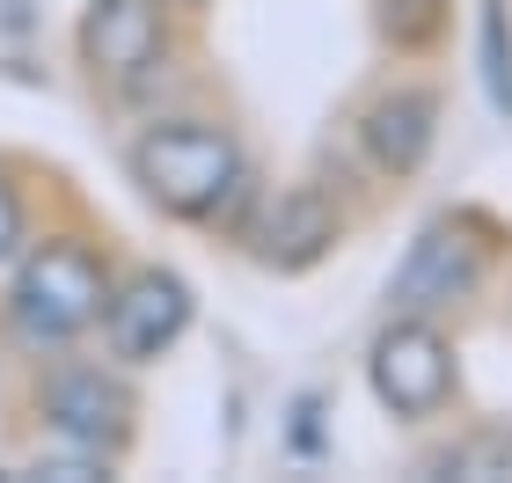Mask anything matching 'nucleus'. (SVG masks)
<instances>
[{"label": "nucleus", "instance_id": "f257e3e1", "mask_svg": "<svg viewBox=\"0 0 512 483\" xmlns=\"http://www.w3.org/2000/svg\"><path fill=\"white\" fill-rule=\"evenodd\" d=\"M125 169L139 183V198L161 220H183V227H227V235H242V220L256 205L249 147L220 118H147L125 147Z\"/></svg>", "mask_w": 512, "mask_h": 483}, {"label": "nucleus", "instance_id": "f03ea898", "mask_svg": "<svg viewBox=\"0 0 512 483\" xmlns=\"http://www.w3.org/2000/svg\"><path fill=\"white\" fill-rule=\"evenodd\" d=\"M110 249L81 227H52L30 235L22 257L8 264V293H0V330L22 359H52V352H81V337H96L103 301H110Z\"/></svg>", "mask_w": 512, "mask_h": 483}, {"label": "nucleus", "instance_id": "7ed1b4c3", "mask_svg": "<svg viewBox=\"0 0 512 483\" xmlns=\"http://www.w3.org/2000/svg\"><path fill=\"white\" fill-rule=\"evenodd\" d=\"M30 410H37L44 440L103 454V462H125L139 440V388L118 359H74V352L37 359Z\"/></svg>", "mask_w": 512, "mask_h": 483}, {"label": "nucleus", "instance_id": "20e7f679", "mask_svg": "<svg viewBox=\"0 0 512 483\" xmlns=\"http://www.w3.org/2000/svg\"><path fill=\"white\" fill-rule=\"evenodd\" d=\"M169 0H88L81 22H74V59L96 96L110 103H132L169 74V52H176V30H169Z\"/></svg>", "mask_w": 512, "mask_h": 483}, {"label": "nucleus", "instance_id": "39448f33", "mask_svg": "<svg viewBox=\"0 0 512 483\" xmlns=\"http://www.w3.org/2000/svg\"><path fill=\"white\" fill-rule=\"evenodd\" d=\"M198 322V293L183 271L169 264H132L125 279H110V301H103V359H118L125 374H139V366H161L176 352L183 337H191Z\"/></svg>", "mask_w": 512, "mask_h": 483}, {"label": "nucleus", "instance_id": "423d86ee", "mask_svg": "<svg viewBox=\"0 0 512 483\" xmlns=\"http://www.w3.org/2000/svg\"><path fill=\"white\" fill-rule=\"evenodd\" d=\"M366 381H374V403L388 418H439L454 403V344L439 337L432 315H395L374 337Z\"/></svg>", "mask_w": 512, "mask_h": 483}, {"label": "nucleus", "instance_id": "0eeeda50", "mask_svg": "<svg viewBox=\"0 0 512 483\" xmlns=\"http://www.w3.org/2000/svg\"><path fill=\"white\" fill-rule=\"evenodd\" d=\"M344 235V220H337V205L322 183H286L264 213H249L242 220V242H249V257L278 271V279H300V271H315L322 257L337 249Z\"/></svg>", "mask_w": 512, "mask_h": 483}, {"label": "nucleus", "instance_id": "6e6552de", "mask_svg": "<svg viewBox=\"0 0 512 483\" xmlns=\"http://www.w3.org/2000/svg\"><path fill=\"white\" fill-rule=\"evenodd\" d=\"M483 271H491L483 242H469L454 220H439V227H425V235L410 242V257L395 264L388 301H395V315H439V308L469 301V293L483 286Z\"/></svg>", "mask_w": 512, "mask_h": 483}, {"label": "nucleus", "instance_id": "1a4fd4ad", "mask_svg": "<svg viewBox=\"0 0 512 483\" xmlns=\"http://www.w3.org/2000/svg\"><path fill=\"white\" fill-rule=\"evenodd\" d=\"M432 140H439V96L432 88H388L359 118V147L381 176H417Z\"/></svg>", "mask_w": 512, "mask_h": 483}, {"label": "nucleus", "instance_id": "9d476101", "mask_svg": "<svg viewBox=\"0 0 512 483\" xmlns=\"http://www.w3.org/2000/svg\"><path fill=\"white\" fill-rule=\"evenodd\" d=\"M37 235V198H30V176L0 154V271L22 257V242Z\"/></svg>", "mask_w": 512, "mask_h": 483}, {"label": "nucleus", "instance_id": "9b49d317", "mask_svg": "<svg viewBox=\"0 0 512 483\" xmlns=\"http://www.w3.org/2000/svg\"><path fill=\"white\" fill-rule=\"evenodd\" d=\"M483 88H491L498 118H512V37H505L498 0H483Z\"/></svg>", "mask_w": 512, "mask_h": 483}, {"label": "nucleus", "instance_id": "f8f14e48", "mask_svg": "<svg viewBox=\"0 0 512 483\" xmlns=\"http://www.w3.org/2000/svg\"><path fill=\"white\" fill-rule=\"evenodd\" d=\"M169 8H205V0H169Z\"/></svg>", "mask_w": 512, "mask_h": 483}]
</instances>
